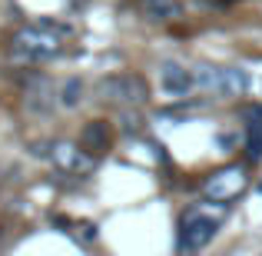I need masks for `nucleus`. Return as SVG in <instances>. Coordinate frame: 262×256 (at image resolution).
Masks as SVG:
<instances>
[{
	"mask_svg": "<svg viewBox=\"0 0 262 256\" xmlns=\"http://www.w3.org/2000/svg\"><path fill=\"white\" fill-rule=\"evenodd\" d=\"M226 216V203H199L189 206L179 220V253L192 256L219 233V223Z\"/></svg>",
	"mask_w": 262,
	"mask_h": 256,
	"instance_id": "1",
	"label": "nucleus"
},
{
	"mask_svg": "<svg viewBox=\"0 0 262 256\" xmlns=\"http://www.w3.org/2000/svg\"><path fill=\"white\" fill-rule=\"evenodd\" d=\"M60 53V30L50 24H27L10 37V60L20 67L40 64Z\"/></svg>",
	"mask_w": 262,
	"mask_h": 256,
	"instance_id": "2",
	"label": "nucleus"
},
{
	"mask_svg": "<svg viewBox=\"0 0 262 256\" xmlns=\"http://www.w3.org/2000/svg\"><path fill=\"white\" fill-rule=\"evenodd\" d=\"M96 96L113 107H143L149 100V84L140 77V73H110V77L96 80Z\"/></svg>",
	"mask_w": 262,
	"mask_h": 256,
	"instance_id": "3",
	"label": "nucleus"
},
{
	"mask_svg": "<svg viewBox=\"0 0 262 256\" xmlns=\"http://www.w3.org/2000/svg\"><path fill=\"white\" fill-rule=\"evenodd\" d=\"M246 186H249V173H246V167L229 163V167L209 173V176L203 180V196L209 200V203H229V200L243 196Z\"/></svg>",
	"mask_w": 262,
	"mask_h": 256,
	"instance_id": "4",
	"label": "nucleus"
},
{
	"mask_svg": "<svg viewBox=\"0 0 262 256\" xmlns=\"http://www.w3.org/2000/svg\"><path fill=\"white\" fill-rule=\"evenodd\" d=\"M50 163L67 176H90L96 170V156L86 153L80 143L70 140H53L50 143Z\"/></svg>",
	"mask_w": 262,
	"mask_h": 256,
	"instance_id": "5",
	"label": "nucleus"
},
{
	"mask_svg": "<svg viewBox=\"0 0 262 256\" xmlns=\"http://www.w3.org/2000/svg\"><path fill=\"white\" fill-rule=\"evenodd\" d=\"M53 103H57V90H53L50 77H43V73L27 77V84H24V107H27V113L47 116L53 110Z\"/></svg>",
	"mask_w": 262,
	"mask_h": 256,
	"instance_id": "6",
	"label": "nucleus"
},
{
	"mask_svg": "<svg viewBox=\"0 0 262 256\" xmlns=\"http://www.w3.org/2000/svg\"><path fill=\"white\" fill-rule=\"evenodd\" d=\"M160 90L166 96H189L192 90H196V77H192V70H186L183 64H176V60H163L160 64Z\"/></svg>",
	"mask_w": 262,
	"mask_h": 256,
	"instance_id": "7",
	"label": "nucleus"
},
{
	"mask_svg": "<svg viewBox=\"0 0 262 256\" xmlns=\"http://www.w3.org/2000/svg\"><path fill=\"white\" fill-rule=\"evenodd\" d=\"M110 140H113V130H110L106 120H90L86 127L80 130V147L93 156H100L103 150H110Z\"/></svg>",
	"mask_w": 262,
	"mask_h": 256,
	"instance_id": "8",
	"label": "nucleus"
},
{
	"mask_svg": "<svg viewBox=\"0 0 262 256\" xmlns=\"http://www.w3.org/2000/svg\"><path fill=\"white\" fill-rule=\"evenodd\" d=\"M249 73L243 67H219V96H246Z\"/></svg>",
	"mask_w": 262,
	"mask_h": 256,
	"instance_id": "9",
	"label": "nucleus"
},
{
	"mask_svg": "<svg viewBox=\"0 0 262 256\" xmlns=\"http://www.w3.org/2000/svg\"><path fill=\"white\" fill-rule=\"evenodd\" d=\"M246 116H249V123H246V147H249V156L256 160L262 153V107H249Z\"/></svg>",
	"mask_w": 262,
	"mask_h": 256,
	"instance_id": "10",
	"label": "nucleus"
},
{
	"mask_svg": "<svg viewBox=\"0 0 262 256\" xmlns=\"http://www.w3.org/2000/svg\"><path fill=\"white\" fill-rule=\"evenodd\" d=\"M57 103L63 110H77L80 103H83V80L80 77H67L63 84L57 90Z\"/></svg>",
	"mask_w": 262,
	"mask_h": 256,
	"instance_id": "11",
	"label": "nucleus"
},
{
	"mask_svg": "<svg viewBox=\"0 0 262 256\" xmlns=\"http://www.w3.org/2000/svg\"><path fill=\"white\" fill-rule=\"evenodd\" d=\"M143 10L153 20H176L183 13V4L179 0H143Z\"/></svg>",
	"mask_w": 262,
	"mask_h": 256,
	"instance_id": "12",
	"label": "nucleus"
},
{
	"mask_svg": "<svg viewBox=\"0 0 262 256\" xmlns=\"http://www.w3.org/2000/svg\"><path fill=\"white\" fill-rule=\"evenodd\" d=\"M259 190H262V183H259Z\"/></svg>",
	"mask_w": 262,
	"mask_h": 256,
	"instance_id": "13",
	"label": "nucleus"
}]
</instances>
